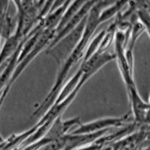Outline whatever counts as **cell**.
I'll return each mask as SVG.
<instances>
[{
  "instance_id": "obj_1",
  "label": "cell",
  "mask_w": 150,
  "mask_h": 150,
  "mask_svg": "<svg viewBox=\"0 0 150 150\" xmlns=\"http://www.w3.org/2000/svg\"><path fill=\"white\" fill-rule=\"evenodd\" d=\"M110 3V2H107V1L96 2L87 16L85 29H84L83 35L80 43L74 50V51L71 53L70 56L62 64L61 69L56 76V80L54 85L53 86L42 103L35 108L33 113V117H38L40 116H43L53 105L62 86H63L68 74L69 73L72 67L84 56V51L89 44V41H90V38L94 35L96 29L100 26L98 23L99 14L104 8L107 7Z\"/></svg>"
},
{
  "instance_id": "obj_2",
  "label": "cell",
  "mask_w": 150,
  "mask_h": 150,
  "mask_svg": "<svg viewBox=\"0 0 150 150\" xmlns=\"http://www.w3.org/2000/svg\"><path fill=\"white\" fill-rule=\"evenodd\" d=\"M88 16V15H87ZM87 16L69 34L65 35L53 46L45 49V54L54 59L59 65L65 61L78 45L85 29Z\"/></svg>"
},
{
  "instance_id": "obj_3",
  "label": "cell",
  "mask_w": 150,
  "mask_h": 150,
  "mask_svg": "<svg viewBox=\"0 0 150 150\" xmlns=\"http://www.w3.org/2000/svg\"><path fill=\"white\" fill-rule=\"evenodd\" d=\"M54 35V30H52V29H44V31H43L41 35H40L39 38L37 41L35 46L33 47V49L31 50L29 53L23 59H21V61L17 62L14 71H13L11 76V78L9 79L8 82L6 84V86H5V87L2 92L0 100L2 102H4V100H5L7 95L8 94L11 87L13 85V83L15 82L16 80L21 76L23 71L26 69V67L29 65V63L32 62V61L35 58L36 56L39 54L43 50H45L47 47L50 43L51 42V41L53 40Z\"/></svg>"
},
{
  "instance_id": "obj_4",
  "label": "cell",
  "mask_w": 150,
  "mask_h": 150,
  "mask_svg": "<svg viewBox=\"0 0 150 150\" xmlns=\"http://www.w3.org/2000/svg\"><path fill=\"white\" fill-rule=\"evenodd\" d=\"M130 122L128 114L119 117H104L93 120L89 122L81 124L70 132V134L80 135L97 133L99 131L109 130L110 128L122 127Z\"/></svg>"
},
{
  "instance_id": "obj_5",
  "label": "cell",
  "mask_w": 150,
  "mask_h": 150,
  "mask_svg": "<svg viewBox=\"0 0 150 150\" xmlns=\"http://www.w3.org/2000/svg\"><path fill=\"white\" fill-rule=\"evenodd\" d=\"M114 59L115 55L108 53V51L104 53L96 52L90 58L83 61L80 68L83 72V77L89 80L103 66Z\"/></svg>"
},
{
  "instance_id": "obj_6",
  "label": "cell",
  "mask_w": 150,
  "mask_h": 150,
  "mask_svg": "<svg viewBox=\"0 0 150 150\" xmlns=\"http://www.w3.org/2000/svg\"><path fill=\"white\" fill-rule=\"evenodd\" d=\"M95 3H96V1L85 2V3L83 5L82 7L80 8V10L74 15V17L71 19L70 21H68V23L62 28V29L60 32H59L57 34L55 35L53 40L51 41V42L50 43L47 47H50L54 45L57 41H59L60 39H62V38L65 37L68 34H69L71 31H73L75 28L77 27L79 24L80 23V22L89 14V11L92 9V8L93 7Z\"/></svg>"
},
{
  "instance_id": "obj_7",
  "label": "cell",
  "mask_w": 150,
  "mask_h": 150,
  "mask_svg": "<svg viewBox=\"0 0 150 150\" xmlns=\"http://www.w3.org/2000/svg\"><path fill=\"white\" fill-rule=\"evenodd\" d=\"M83 74V72L81 71L80 69H79L76 73L74 74L73 77L68 80V82L65 84H63V86H62L61 89H60L59 92L58 96L55 99L54 103L53 105H56L60 103H62L63 101H65V99L68 98L69 96L71 95L77 88L81 89L83 86L86 83L85 80H83L81 78Z\"/></svg>"
},
{
  "instance_id": "obj_8",
  "label": "cell",
  "mask_w": 150,
  "mask_h": 150,
  "mask_svg": "<svg viewBox=\"0 0 150 150\" xmlns=\"http://www.w3.org/2000/svg\"><path fill=\"white\" fill-rule=\"evenodd\" d=\"M84 3H85L84 1H74V2H70L69 5L65 10L63 16L60 20L59 23L55 29V35L57 34L59 32H60L62 29V28L68 23V21L74 17V15L80 10V8L82 7Z\"/></svg>"
},
{
  "instance_id": "obj_9",
  "label": "cell",
  "mask_w": 150,
  "mask_h": 150,
  "mask_svg": "<svg viewBox=\"0 0 150 150\" xmlns=\"http://www.w3.org/2000/svg\"><path fill=\"white\" fill-rule=\"evenodd\" d=\"M127 4L128 2H112V3L104 8L99 14V25H101L103 23H105L106 21H108V20L114 17L115 15H117L119 13H120L125 5Z\"/></svg>"
},
{
  "instance_id": "obj_10",
  "label": "cell",
  "mask_w": 150,
  "mask_h": 150,
  "mask_svg": "<svg viewBox=\"0 0 150 150\" xmlns=\"http://www.w3.org/2000/svg\"><path fill=\"white\" fill-rule=\"evenodd\" d=\"M116 30H117V21H115L113 23H112L107 29H105V33H104V38H103L101 44L100 45L98 50L97 52L98 53H104L108 52V50L112 44L115 38V35H116Z\"/></svg>"
},
{
  "instance_id": "obj_11",
  "label": "cell",
  "mask_w": 150,
  "mask_h": 150,
  "mask_svg": "<svg viewBox=\"0 0 150 150\" xmlns=\"http://www.w3.org/2000/svg\"><path fill=\"white\" fill-rule=\"evenodd\" d=\"M104 33H105V29H103L92 38V39L91 40L89 44H88L85 52H84L83 61H86V60L90 58L91 56H93L98 50L103 38H104Z\"/></svg>"
},
{
  "instance_id": "obj_12",
  "label": "cell",
  "mask_w": 150,
  "mask_h": 150,
  "mask_svg": "<svg viewBox=\"0 0 150 150\" xmlns=\"http://www.w3.org/2000/svg\"><path fill=\"white\" fill-rule=\"evenodd\" d=\"M101 148H102L101 146L98 145L96 142H94L90 144H87V145L78 147V148L75 149L74 150H101Z\"/></svg>"
},
{
  "instance_id": "obj_13",
  "label": "cell",
  "mask_w": 150,
  "mask_h": 150,
  "mask_svg": "<svg viewBox=\"0 0 150 150\" xmlns=\"http://www.w3.org/2000/svg\"><path fill=\"white\" fill-rule=\"evenodd\" d=\"M2 33H0V47H1V41H2Z\"/></svg>"
},
{
  "instance_id": "obj_14",
  "label": "cell",
  "mask_w": 150,
  "mask_h": 150,
  "mask_svg": "<svg viewBox=\"0 0 150 150\" xmlns=\"http://www.w3.org/2000/svg\"><path fill=\"white\" fill-rule=\"evenodd\" d=\"M138 148H139V147H137V148H134V149H131V150H137V149H138Z\"/></svg>"
}]
</instances>
